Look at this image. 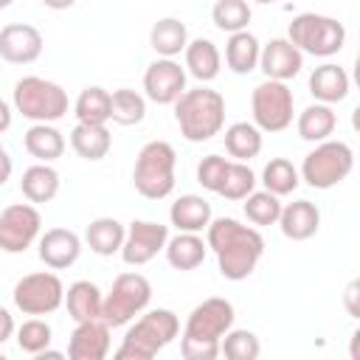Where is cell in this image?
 <instances>
[{
	"mask_svg": "<svg viewBox=\"0 0 360 360\" xmlns=\"http://www.w3.org/2000/svg\"><path fill=\"white\" fill-rule=\"evenodd\" d=\"M354 169V152L349 143L343 141H321L301 163V180H307V186L312 188H335L338 183H343Z\"/></svg>",
	"mask_w": 360,
	"mask_h": 360,
	"instance_id": "cell-8",
	"label": "cell"
},
{
	"mask_svg": "<svg viewBox=\"0 0 360 360\" xmlns=\"http://www.w3.org/2000/svg\"><path fill=\"white\" fill-rule=\"evenodd\" d=\"M338 127V115L332 110V104H323V101H315L309 107H304L298 112V121H295V129L304 141H312V143H321L326 141Z\"/></svg>",
	"mask_w": 360,
	"mask_h": 360,
	"instance_id": "cell-25",
	"label": "cell"
},
{
	"mask_svg": "<svg viewBox=\"0 0 360 360\" xmlns=\"http://www.w3.org/2000/svg\"><path fill=\"white\" fill-rule=\"evenodd\" d=\"M253 188H256L253 169L248 163H242V160H231L228 163V172H225V180H222V186H219L217 194L225 197V200H245Z\"/></svg>",
	"mask_w": 360,
	"mask_h": 360,
	"instance_id": "cell-38",
	"label": "cell"
},
{
	"mask_svg": "<svg viewBox=\"0 0 360 360\" xmlns=\"http://www.w3.org/2000/svg\"><path fill=\"white\" fill-rule=\"evenodd\" d=\"M262 183H264V188L270 194L287 197V194H292L298 188L301 174H298V169L287 158H270L267 166H264V172H262Z\"/></svg>",
	"mask_w": 360,
	"mask_h": 360,
	"instance_id": "cell-35",
	"label": "cell"
},
{
	"mask_svg": "<svg viewBox=\"0 0 360 360\" xmlns=\"http://www.w3.org/2000/svg\"><path fill=\"white\" fill-rule=\"evenodd\" d=\"M250 110H253V124L262 132H281L292 124V112H295L292 90L287 87V82L264 79L262 84L253 87Z\"/></svg>",
	"mask_w": 360,
	"mask_h": 360,
	"instance_id": "cell-10",
	"label": "cell"
},
{
	"mask_svg": "<svg viewBox=\"0 0 360 360\" xmlns=\"http://www.w3.org/2000/svg\"><path fill=\"white\" fill-rule=\"evenodd\" d=\"M205 245L214 250L219 273L228 281L248 278L256 270V264H259V259L264 253L262 233L256 228H250V225H242V222L231 219V217H219V219L208 222Z\"/></svg>",
	"mask_w": 360,
	"mask_h": 360,
	"instance_id": "cell-1",
	"label": "cell"
},
{
	"mask_svg": "<svg viewBox=\"0 0 360 360\" xmlns=\"http://www.w3.org/2000/svg\"><path fill=\"white\" fill-rule=\"evenodd\" d=\"M166 259L174 270H194L205 262L208 245L202 242L200 233H188V231H177V236L166 239Z\"/></svg>",
	"mask_w": 360,
	"mask_h": 360,
	"instance_id": "cell-22",
	"label": "cell"
},
{
	"mask_svg": "<svg viewBox=\"0 0 360 360\" xmlns=\"http://www.w3.org/2000/svg\"><path fill=\"white\" fill-rule=\"evenodd\" d=\"M11 169H14V166H11V158H8V152H6L3 143H0V186L11 177Z\"/></svg>",
	"mask_w": 360,
	"mask_h": 360,
	"instance_id": "cell-43",
	"label": "cell"
},
{
	"mask_svg": "<svg viewBox=\"0 0 360 360\" xmlns=\"http://www.w3.org/2000/svg\"><path fill=\"white\" fill-rule=\"evenodd\" d=\"M22 143H25V152L31 158H37L39 163H51V160L62 158V152H65V138L51 124H34V127H28L25 135H22Z\"/></svg>",
	"mask_w": 360,
	"mask_h": 360,
	"instance_id": "cell-30",
	"label": "cell"
},
{
	"mask_svg": "<svg viewBox=\"0 0 360 360\" xmlns=\"http://www.w3.org/2000/svg\"><path fill=\"white\" fill-rule=\"evenodd\" d=\"M287 39L309 56H335L343 42H346V28L343 22H338L335 17L326 14H315V11H304L298 17H292L290 28H287Z\"/></svg>",
	"mask_w": 360,
	"mask_h": 360,
	"instance_id": "cell-6",
	"label": "cell"
},
{
	"mask_svg": "<svg viewBox=\"0 0 360 360\" xmlns=\"http://www.w3.org/2000/svg\"><path fill=\"white\" fill-rule=\"evenodd\" d=\"M48 8H53V11H62V8H70L76 0H42Z\"/></svg>",
	"mask_w": 360,
	"mask_h": 360,
	"instance_id": "cell-46",
	"label": "cell"
},
{
	"mask_svg": "<svg viewBox=\"0 0 360 360\" xmlns=\"http://www.w3.org/2000/svg\"><path fill=\"white\" fill-rule=\"evenodd\" d=\"M262 352L259 338L250 329H228L219 340V354L231 360H256Z\"/></svg>",
	"mask_w": 360,
	"mask_h": 360,
	"instance_id": "cell-40",
	"label": "cell"
},
{
	"mask_svg": "<svg viewBox=\"0 0 360 360\" xmlns=\"http://www.w3.org/2000/svg\"><path fill=\"white\" fill-rule=\"evenodd\" d=\"M309 93L315 101L338 104L349 96V73L335 62H323L309 76Z\"/></svg>",
	"mask_w": 360,
	"mask_h": 360,
	"instance_id": "cell-20",
	"label": "cell"
},
{
	"mask_svg": "<svg viewBox=\"0 0 360 360\" xmlns=\"http://www.w3.org/2000/svg\"><path fill=\"white\" fill-rule=\"evenodd\" d=\"M225 152L242 163L253 160L262 152V129L248 121H236L225 129Z\"/></svg>",
	"mask_w": 360,
	"mask_h": 360,
	"instance_id": "cell-32",
	"label": "cell"
},
{
	"mask_svg": "<svg viewBox=\"0 0 360 360\" xmlns=\"http://www.w3.org/2000/svg\"><path fill=\"white\" fill-rule=\"evenodd\" d=\"M174 121L186 141H191V143L211 141L225 127L222 93L202 87V84L194 90H183V96L174 101Z\"/></svg>",
	"mask_w": 360,
	"mask_h": 360,
	"instance_id": "cell-3",
	"label": "cell"
},
{
	"mask_svg": "<svg viewBox=\"0 0 360 360\" xmlns=\"http://www.w3.org/2000/svg\"><path fill=\"white\" fill-rule=\"evenodd\" d=\"M42 217L28 202H14L0 211V250L3 253H25L39 236Z\"/></svg>",
	"mask_w": 360,
	"mask_h": 360,
	"instance_id": "cell-12",
	"label": "cell"
},
{
	"mask_svg": "<svg viewBox=\"0 0 360 360\" xmlns=\"http://www.w3.org/2000/svg\"><path fill=\"white\" fill-rule=\"evenodd\" d=\"M354 295H357V281H352V284L346 287V304H349V312H352V315H357V307H354Z\"/></svg>",
	"mask_w": 360,
	"mask_h": 360,
	"instance_id": "cell-45",
	"label": "cell"
},
{
	"mask_svg": "<svg viewBox=\"0 0 360 360\" xmlns=\"http://www.w3.org/2000/svg\"><path fill=\"white\" fill-rule=\"evenodd\" d=\"M70 146L84 160H101V158H107V152L112 146V135H110L107 124H82L79 121L70 129Z\"/></svg>",
	"mask_w": 360,
	"mask_h": 360,
	"instance_id": "cell-23",
	"label": "cell"
},
{
	"mask_svg": "<svg viewBox=\"0 0 360 360\" xmlns=\"http://www.w3.org/2000/svg\"><path fill=\"white\" fill-rule=\"evenodd\" d=\"M169 219L177 231H188V233H202L211 222V202L200 194H183L172 202L169 208Z\"/></svg>",
	"mask_w": 360,
	"mask_h": 360,
	"instance_id": "cell-21",
	"label": "cell"
},
{
	"mask_svg": "<svg viewBox=\"0 0 360 360\" xmlns=\"http://www.w3.org/2000/svg\"><path fill=\"white\" fill-rule=\"evenodd\" d=\"M174 166H177V155L172 143L166 141L143 143V149L135 158V169H132L135 191L146 200L169 197L174 188Z\"/></svg>",
	"mask_w": 360,
	"mask_h": 360,
	"instance_id": "cell-5",
	"label": "cell"
},
{
	"mask_svg": "<svg viewBox=\"0 0 360 360\" xmlns=\"http://www.w3.org/2000/svg\"><path fill=\"white\" fill-rule=\"evenodd\" d=\"M253 11H250V3L248 0H217L214 8H211V20L219 31L225 34H236V31H245L248 22H250Z\"/></svg>",
	"mask_w": 360,
	"mask_h": 360,
	"instance_id": "cell-36",
	"label": "cell"
},
{
	"mask_svg": "<svg viewBox=\"0 0 360 360\" xmlns=\"http://www.w3.org/2000/svg\"><path fill=\"white\" fill-rule=\"evenodd\" d=\"M253 3H276V0H253Z\"/></svg>",
	"mask_w": 360,
	"mask_h": 360,
	"instance_id": "cell-48",
	"label": "cell"
},
{
	"mask_svg": "<svg viewBox=\"0 0 360 360\" xmlns=\"http://www.w3.org/2000/svg\"><path fill=\"white\" fill-rule=\"evenodd\" d=\"M51 340H53L51 323L42 321L39 315L22 321V326L17 329V346H20V352H25V354H34V357H37L42 349L51 346Z\"/></svg>",
	"mask_w": 360,
	"mask_h": 360,
	"instance_id": "cell-39",
	"label": "cell"
},
{
	"mask_svg": "<svg viewBox=\"0 0 360 360\" xmlns=\"http://www.w3.org/2000/svg\"><path fill=\"white\" fill-rule=\"evenodd\" d=\"M149 45L158 56H166V59H174L177 53L186 51L188 45V31H186V22L177 20V17H163L152 25L149 31Z\"/></svg>",
	"mask_w": 360,
	"mask_h": 360,
	"instance_id": "cell-27",
	"label": "cell"
},
{
	"mask_svg": "<svg viewBox=\"0 0 360 360\" xmlns=\"http://www.w3.org/2000/svg\"><path fill=\"white\" fill-rule=\"evenodd\" d=\"M180 332V321L172 309H152L141 315L124 335L115 357L118 360H152Z\"/></svg>",
	"mask_w": 360,
	"mask_h": 360,
	"instance_id": "cell-4",
	"label": "cell"
},
{
	"mask_svg": "<svg viewBox=\"0 0 360 360\" xmlns=\"http://www.w3.org/2000/svg\"><path fill=\"white\" fill-rule=\"evenodd\" d=\"M278 214H281V200L276 197V194H270L267 188L264 191H250L248 197H245V217L253 222V225H259V228H264V225H276L278 222Z\"/></svg>",
	"mask_w": 360,
	"mask_h": 360,
	"instance_id": "cell-37",
	"label": "cell"
},
{
	"mask_svg": "<svg viewBox=\"0 0 360 360\" xmlns=\"http://www.w3.org/2000/svg\"><path fill=\"white\" fill-rule=\"evenodd\" d=\"M124 233H127V228H124L115 217H98V219H93V222L87 225L84 242H87V248H90L93 253H98V256H112V253L121 250Z\"/></svg>",
	"mask_w": 360,
	"mask_h": 360,
	"instance_id": "cell-31",
	"label": "cell"
},
{
	"mask_svg": "<svg viewBox=\"0 0 360 360\" xmlns=\"http://www.w3.org/2000/svg\"><path fill=\"white\" fill-rule=\"evenodd\" d=\"M6 6H11V0H0V8H6Z\"/></svg>",
	"mask_w": 360,
	"mask_h": 360,
	"instance_id": "cell-47",
	"label": "cell"
},
{
	"mask_svg": "<svg viewBox=\"0 0 360 360\" xmlns=\"http://www.w3.org/2000/svg\"><path fill=\"white\" fill-rule=\"evenodd\" d=\"M183 53H186V68H188V73H191L197 82L205 84V82H214V79L219 76L222 56H219V48H217L211 39H205V37L191 39Z\"/></svg>",
	"mask_w": 360,
	"mask_h": 360,
	"instance_id": "cell-24",
	"label": "cell"
},
{
	"mask_svg": "<svg viewBox=\"0 0 360 360\" xmlns=\"http://www.w3.org/2000/svg\"><path fill=\"white\" fill-rule=\"evenodd\" d=\"M233 326V304L228 298H205L188 312L180 335V354L186 360L219 357V340Z\"/></svg>",
	"mask_w": 360,
	"mask_h": 360,
	"instance_id": "cell-2",
	"label": "cell"
},
{
	"mask_svg": "<svg viewBox=\"0 0 360 360\" xmlns=\"http://www.w3.org/2000/svg\"><path fill=\"white\" fill-rule=\"evenodd\" d=\"M152 301V284L141 273H121L115 276L110 292L101 301V321L110 329L127 326L138 312H143Z\"/></svg>",
	"mask_w": 360,
	"mask_h": 360,
	"instance_id": "cell-9",
	"label": "cell"
},
{
	"mask_svg": "<svg viewBox=\"0 0 360 360\" xmlns=\"http://www.w3.org/2000/svg\"><path fill=\"white\" fill-rule=\"evenodd\" d=\"M278 228L287 239L292 242H304L309 236L318 233L321 228V211L315 202L309 200H295V202H287L281 205V214H278Z\"/></svg>",
	"mask_w": 360,
	"mask_h": 360,
	"instance_id": "cell-19",
	"label": "cell"
},
{
	"mask_svg": "<svg viewBox=\"0 0 360 360\" xmlns=\"http://www.w3.org/2000/svg\"><path fill=\"white\" fill-rule=\"evenodd\" d=\"M20 191L28 202H51L59 194V172L48 163H34L22 172Z\"/></svg>",
	"mask_w": 360,
	"mask_h": 360,
	"instance_id": "cell-26",
	"label": "cell"
},
{
	"mask_svg": "<svg viewBox=\"0 0 360 360\" xmlns=\"http://www.w3.org/2000/svg\"><path fill=\"white\" fill-rule=\"evenodd\" d=\"M186 90V70L174 59H155L143 73V93L155 104H174Z\"/></svg>",
	"mask_w": 360,
	"mask_h": 360,
	"instance_id": "cell-14",
	"label": "cell"
},
{
	"mask_svg": "<svg viewBox=\"0 0 360 360\" xmlns=\"http://www.w3.org/2000/svg\"><path fill=\"white\" fill-rule=\"evenodd\" d=\"M146 115V98L129 87L112 90L110 93V121L121 124V127H132L141 124Z\"/></svg>",
	"mask_w": 360,
	"mask_h": 360,
	"instance_id": "cell-33",
	"label": "cell"
},
{
	"mask_svg": "<svg viewBox=\"0 0 360 360\" xmlns=\"http://www.w3.org/2000/svg\"><path fill=\"white\" fill-rule=\"evenodd\" d=\"M107 352H110V326L101 318L79 321L68 343V357L70 360H104Z\"/></svg>",
	"mask_w": 360,
	"mask_h": 360,
	"instance_id": "cell-17",
	"label": "cell"
},
{
	"mask_svg": "<svg viewBox=\"0 0 360 360\" xmlns=\"http://www.w3.org/2000/svg\"><path fill=\"white\" fill-rule=\"evenodd\" d=\"M166 239H169L166 225L152 222V219H135V222H129L118 253L129 267H141V264L152 262L166 248Z\"/></svg>",
	"mask_w": 360,
	"mask_h": 360,
	"instance_id": "cell-13",
	"label": "cell"
},
{
	"mask_svg": "<svg viewBox=\"0 0 360 360\" xmlns=\"http://www.w3.org/2000/svg\"><path fill=\"white\" fill-rule=\"evenodd\" d=\"M82 253V239L70 228H51L39 236V259L51 270H65L76 264Z\"/></svg>",
	"mask_w": 360,
	"mask_h": 360,
	"instance_id": "cell-18",
	"label": "cell"
},
{
	"mask_svg": "<svg viewBox=\"0 0 360 360\" xmlns=\"http://www.w3.org/2000/svg\"><path fill=\"white\" fill-rule=\"evenodd\" d=\"M101 290L98 284L82 278V281H73L65 292V307H68V315L79 323V321H90V318H101Z\"/></svg>",
	"mask_w": 360,
	"mask_h": 360,
	"instance_id": "cell-29",
	"label": "cell"
},
{
	"mask_svg": "<svg viewBox=\"0 0 360 360\" xmlns=\"http://www.w3.org/2000/svg\"><path fill=\"white\" fill-rule=\"evenodd\" d=\"M14 307L22 315H51L65 301V284L56 273H28L14 284Z\"/></svg>",
	"mask_w": 360,
	"mask_h": 360,
	"instance_id": "cell-11",
	"label": "cell"
},
{
	"mask_svg": "<svg viewBox=\"0 0 360 360\" xmlns=\"http://www.w3.org/2000/svg\"><path fill=\"white\" fill-rule=\"evenodd\" d=\"M11 127V107L0 98V132H6Z\"/></svg>",
	"mask_w": 360,
	"mask_h": 360,
	"instance_id": "cell-44",
	"label": "cell"
},
{
	"mask_svg": "<svg viewBox=\"0 0 360 360\" xmlns=\"http://www.w3.org/2000/svg\"><path fill=\"white\" fill-rule=\"evenodd\" d=\"M42 34L28 22H8L0 28V59L11 65H31L42 53Z\"/></svg>",
	"mask_w": 360,
	"mask_h": 360,
	"instance_id": "cell-16",
	"label": "cell"
},
{
	"mask_svg": "<svg viewBox=\"0 0 360 360\" xmlns=\"http://www.w3.org/2000/svg\"><path fill=\"white\" fill-rule=\"evenodd\" d=\"M73 110L82 124H107L110 121V90H104L98 84L84 87L79 93Z\"/></svg>",
	"mask_w": 360,
	"mask_h": 360,
	"instance_id": "cell-34",
	"label": "cell"
},
{
	"mask_svg": "<svg viewBox=\"0 0 360 360\" xmlns=\"http://www.w3.org/2000/svg\"><path fill=\"white\" fill-rule=\"evenodd\" d=\"M14 107L34 124H53L68 112V93L42 76H22L14 84Z\"/></svg>",
	"mask_w": 360,
	"mask_h": 360,
	"instance_id": "cell-7",
	"label": "cell"
},
{
	"mask_svg": "<svg viewBox=\"0 0 360 360\" xmlns=\"http://www.w3.org/2000/svg\"><path fill=\"white\" fill-rule=\"evenodd\" d=\"M228 158L222 155H205L200 163H197V183L205 188V191H219L222 180H225V172H228Z\"/></svg>",
	"mask_w": 360,
	"mask_h": 360,
	"instance_id": "cell-41",
	"label": "cell"
},
{
	"mask_svg": "<svg viewBox=\"0 0 360 360\" xmlns=\"http://www.w3.org/2000/svg\"><path fill=\"white\" fill-rule=\"evenodd\" d=\"M301 68H304V53L287 37H276L259 51V70L264 73V79L290 82L301 73Z\"/></svg>",
	"mask_w": 360,
	"mask_h": 360,
	"instance_id": "cell-15",
	"label": "cell"
},
{
	"mask_svg": "<svg viewBox=\"0 0 360 360\" xmlns=\"http://www.w3.org/2000/svg\"><path fill=\"white\" fill-rule=\"evenodd\" d=\"M17 332V326H14V318H11V312L6 309V307H0V346L11 338Z\"/></svg>",
	"mask_w": 360,
	"mask_h": 360,
	"instance_id": "cell-42",
	"label": "cell"
},
{
	"mask_svg": "<svg viewBox=\"0 0 360 360\" xmlns=\"http://www.w3.org/2000/svg\"><path fill=\"white\" fill-rule=\"evenodd\" d=\"M259 51H262V45L248 28L231 34L228 42H225V65H228V70H233L236 76H245V73L256 70L259 68Z\"/></svg>",
	"mask_w": 360,
	"mask_h": 360,
	"instance_id": "cell-28",
	"label": "cell"
}]
</instances>
